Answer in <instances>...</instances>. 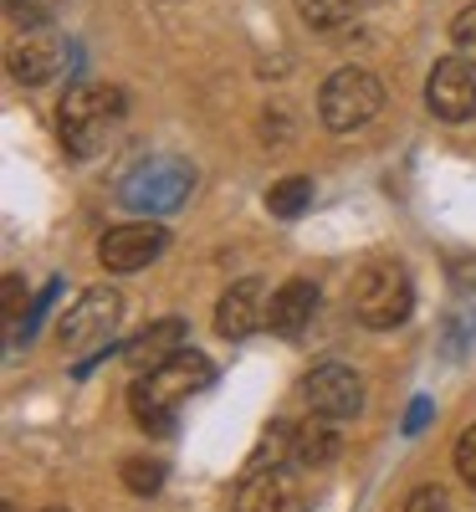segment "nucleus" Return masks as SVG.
<instances>
[{
  "label": "nucleus",
  "instance_id": "3",
  "mask_svg": "<svg viewBox=\"0 0 476 512\" xmlns=\"http://www.w3.org/2000/svg\"><path fill=\"white\" fill-rule=\"evenodd\" d=\"M415 308V287L410 272L395 262V256H374V262L359 267L354 277V318L364 328H395L405 323Z\"/></svg>",
  "mask_w": 476,
  "mask_h": 512
},
{
  "label": "nucleus",
  "instance_id": "24",
  "mask_svg": "<svg viewBox=\"0 0 476 512\" xmlns=\"http://www.w3.org/2000/svg\"><path fill=\"white\" fill-rule=\"evenodd\" d=\"M425 410H430V405L415 400V410H410V420H405V431H420V425H425Z\"/></svg>",
  "mask_w": 476,
  "mask_h": 512
},
{
  "label": "nucleus",
  "instance_id": "4",
  "mask_svg": "<svg viewBox=\"0 0 476 512\" xmlns=\"http://www.w3.org/2000/svg\"><path fill=\"white\" fill-rule=\"evenodd\" d=\"M118 313H123V297L113 287H88L77 297V308L57 323V338L67 354H77V369H93V359H103L113 349Z\"/></svg>",
  "mask_w": 476,
  "mask_h": 512
},
{
  "label": "nucleus",
  "instance_id": "1",
  "mask_svg": "<svg viewBox=\"0 0 476 512\" xmlns=\"http://www.w3.org/2000/svg\"><path fill=\"white\" fill-rule=\"evenodd\" d=\"M215 384V364L195 349H180L169 364L149 369V379H134V390H128V410L144 431H169V420H175L180 400L200 395Z\"/></svg>",
  "mask_w": 476,
  "mask_h": 512
},
{
  "label": "nucleus",
  "instance_id": "23",
  "mask_svg": "<svg viewBox=\"0 0 476 512\" xmlns=\"http://www.w3.org/2000/svg\"><path fill=\"white\" fill-rule=\"evenodd\" d=\"M16 318H21V277H6V323L16 333Z\"/></svg>",
  "mask_w": 476,
  "mask_h": 512
},
{
  "label": "nucleus",
  "instance_id": "6",
  "mask_svg": "<svg viewBox=\"0 0 476 512\" xmlns=\"http://www.w3.org/2000/svg\"><path fill=\"white\" fill-rule=\"evenodd\" d=\"M195 190V169L180 164V159H149L139 164L134 175L123 180V205L139 210V216H169L180 210L185 195Z\"/></svg>",
  "mask_w": 476,
  "mask_h": 512
},
{
  "label": "nucleus",
  "instance_id": "21",
  "mask_svg": "<svg viewBox=\"0 0 476 512\" xmlns=\"http://www.w3.org/2000/svg\"><path fill=\"white\" fill-rule=\"evenodd\" d=\"M456 472H461L466 487H476V425H466L456 436Z\"/></svg>",
  "mask_w": 476,
  "mask_h": 512
},
{
  "label": "nucleus",
  "instance_id": "15",
  "mask_svg": "<svg viewBox=\"0 0 476 512\" xmlns=\"http://www.w3.org/2000/svg\"><path fill=\"white\" fill-rule=\"evenodd\" d=\"M282 446H287V461L292 466H328L338 456V436H333V420H297V425H282Z\"/></svg>",
  "mask_w": 476,
  "mask_h": 512
},
{
  "label": "nucleus",
  "instance_id": "8",
  "mask_svg": "<svg viewBox=\"0 0 476 512\" xmlns=\"http://www.w3.org/2000/svg\"><path fill=\"white\" fill-rule=\"evenodd\" d=\"M425 108L446 118V123H466L476 118V67L466 57H446L430 67L425 77Z\"/></svg>",
  "mask_w": 476,
  "mask_h": 512
},
{
  "label": "nucleus",
  "instance_id": "5",
  "mask_svg": "<svg viewBox=\"0 0 476 512\" xmlns=\"http://www.w3.org/2000/svg\"><path fill=\"white\" fill-rule=\"evenodd\" d=\"M384 108V82L369 67H338L323 88H318V118L333 134H354Z\"/></svg>",
  "mask_w": 476,
  "mask_h": 512
},
{
  "label": "nucleus",
  "instance_id": "11",
  "mask_svg": "<svg viewBox=\"0 0 476 512\" xmlns=\"http://www.w3.org/2000/svg\"><path fill=\"white\" fill-rule=\"evenodd\" d=\"M267 303H272V297H267V287L256 282V277L231 282L226 297L215 303V333L231 338V344H236V338H251L256 328L267 323Z\"/></svg>",
  "mask_w": 476,
  "mask_h": 512
},
{
  "label": "nucleus",
  "instance_id": "18",
  "mask_svg": "<svg viewBox=\"0 0 476 512\" xmlns=\"http://www.w3.org/2000/svg\"><path fill=\"white\" fill-rule=\"evenodd\" d=\"M123 482H128V492H139V497L159 492V487H164V461H154V456H128V461H123Z\"/></svg>",
  "mask_w": 476,
  "mask_h": 512
},
{
  "label": "nucleus",
  "instance_id": "20",
  "mask_svg": "<svg viewBox=\"0 0 476 512\" xmlns=\"http://www.w3.org/2000/svg\"><path fill=\"white\" fill-rule=\"evenodd\" d=\"M451 41H456V52L476 67V6H466V11L451 21Z\"/></svg>",
  "mask_w": 476,
  "mask_h": 512
},
{
  "label": "nucleus",
  "instance_id": "17",
  "mask_svg": "<svg viewBox=\"0 0 476 512\" xmlns=\"http://www.w3.org/2000/svg\"><path fill=\"white\" fill-rule=\"evenodd\" d=\"M302 21H308L313 31H333L354 16V0H297Z\"/></svg>",
  "mask_w": 476,
  "mask_h": 512
},
{
  "label": "nucleus",
  "instance_id": "13",
  "mask_svg": "<svg viewBox=\"0 0 476 512\" xmlns=\"http://www.w3.org/2000/svg\"><path fill=\"white\" fill-rule=\"evenodd\" d=\"M313 313H318V287L297 277V282H287V287L272 292L267 328H272L277 338H302V333H308V323H313Z\"/></svg>",
  "mask_w": 476,
  "mask_h": 512
},
{
  "label": "nucleus",
  "instance_id": "22",
  "mask_svg": "<svg viewBox=\"0 0 476 512\" xmlns=\"http://www.w3.org/2000/svg\"><path fill=\"white\" fill-rule=\"evenodd\" d=\"M405 512H446V492L441 487H415L410 502H405Z\"/></svg>",
  "mask_w": 476,
  "mask_h": 512
},
{
  "label": "nucleus",
  "instance_id": "7",
  "mask_svg": "<svg viewBox=\"0 0 476 512\" xmlns=\"http://www.w3.org/2000/svg\"><path fill=\"white\" fill-rule=\"evenodd\" d=\"M169 246V231L159 221H128V226H113L103 231L98 241V262L108 272H144L149 262H159Z\"/></svg>",
  "mask_w": 476,
  "mask_h": 512
},
{
  "label": "nucleus",
  "instance_id": "19",
  "mask_svg": "<svg viewBox=\"0 0 476 512\" xmlns=\"http://www.w3.org/2000/svg\"><path fill=\"white\" fill-rule=\"evenodd\" d=\"M11 6V21L26 26V31H41V26H52V16L62 11V0H6Z\"/></svg>",
  "mask_w": 476,
  "mask_h": 512
},
{
  "label": "nucleus",
  "instance_id": "16",
  "mask_svg": "<svg viewBox=\"0 0 476 512\" xmlns=\"http://www.w3.org/2000/svg\"><path fill=\"white\" fill-rule=\"evenodd\" d=\"M308 205H313V180L308 175H287V180H277L267 190V210H272L277 221H297Z\"/></svg>",
  "mask_w": 476,
  "mask_h": 512
},
{
  "label": "nucleus",
  "instance_id": "10",
  "mask_svg": "<svg viewBox=\"0 0 476 512\" xmlns=\"http://www.w3.org/2000/svg\"><path fill=\"white\" fill-rule=\"evenodd\" d=\"M72 62V47H67V36L57 31H26L16 47H11V77L26 82V88H47V82H57Z\"/></svg>",
  "mask_w": 476,
  "mask_h": 512
},
{
  "label": "nucleus",
  "instance_id": "12",
  "mask_svg": "<svg viewBox=\"0 0 476 512\" xmlns=\"http://www.w3.org/2000/svg\"><path fill=\"white\" fill-rule=\"evenodd\" d=\"M302 492L287 466H251L236 487V512H297Z\"/></svg>",
  "mask_w": 476,
  "mask_h": 512
},
{
  "label": "nucleus",
  "instance_id": "25",
  "mask_svg": "<svg viewBox=\"0 0 476 512\" xmlns=\"http://www.w3.org/2000/svg\"><path fill=\"white\" fill-rule=\"evenodd\" d=\"M47 512H62V507H47Z\"/></svg>",
  "mask_w": 476,
  "mask_h": 512
},
{
  "label": "nucleus",
  "instance_id": "2",
  "mask_svg": "<svg viewBox=\"0 0 476 512\" xmlns=\"http://www.w3.org/2000/svg\"><path fill=\"white\" fill-rule=\"evenodd\" d=\"M123 93L118 88H72L62 98V113H57V128H62V149L77 154V159H93L108 149L113 128L123 118Z\"/></svg>",
  "mask_w": 476,
  "mask_h": 512
},
{
  "label": "nucleus",
  "instance_id": "14",
  "mask_svg": "<svg viewBox=\"0 0 476 512\" xmlns=\"http://www.w3.org/2000/svg\"><path fill=\"white\" fill-rule=\"evenodd\" d=\"M185 318H159V323H149L139 338H134V344H128L123 349V359H128V369H159V364H169V359H175L180 349H185Z\"/></svg>",
  "mask_w": 476,
  "mask_h": 512
},
{
  "label": "nucleus",
  "instance_id": "9",
  "mask_svg": "<svg viewBox=\"0 0 476 512\" xmlns=\"http://www.w3.org/2000/svg\"><path fill=\"white\" fill-rule=\"evenodd\" d=\"M302 395H308L313 415H323L333 425L354 420L364 410V384H359V374L349 364H318L308 379H302Z\"/></svg>",
  "mask_w": 476,
  "mask_h": 512
}]
</instances>
